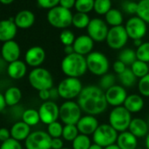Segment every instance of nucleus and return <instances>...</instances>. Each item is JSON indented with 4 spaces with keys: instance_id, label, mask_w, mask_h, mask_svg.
<instances>
[{
    "instance_id": "f257e3e1",
    "label": "nucleus",
    "mask_w": 149,
    "mask_h": 149,
    "mask_svg": "<svg viewBox=\"0 0 149 149\" xmlns=\"http://www.w3.org/2000/svg\"><path fill=\"white\" fill-rule=\"evenodd\" d=\"M77 104L83 111L92 116L104 113L109 105L105 92L99 86L96 85L84 87L77 97Z\"/></svg>"
},
{
    "instance_id": "f03ea898",
    "label": "nucleus",
    "mask_w": 149,
    "mask_h": 149,
    "mask_svg": "<svg viewBox=\"0 0 149 149\" xmlns=\"http://www.w3.org/2000/svg\"><path fill=\"white\" fill-rule=\"evenodd\" d=\"M61 68L67 77L79 78L88 70L86 57L77 53L66 55L61 61Z\"/></svg>"
},
{
    "instance_id": "7ed1b4c3",
    "label": "nucleus",
    "mask_w": 149,
    "mask_h": 149,
    "mask_svg": "<svg viewBox=\"0 0 149 149\" xmlns=\"http://www.w3.org/2000/svg\"><path fill=\"white\" fill-rule=\"evenodd\" d=\"M28 82L36 91L50 90L54 85V79L51 73L45 68H35L28 74Z\"/></svg>"
},
{
    "instance_id": "20e7f679",
    "label": "nucleus",
    "mask_w": 149,
    "mask_h": 149,
    "mask_svg": "<svg viewBox=\"0 0 149 149\" xmlns=\"http://www.w3.org/2000/svg\"><path fill=\"white\" fill-rule=\"evenodd\" d=\"M47 19L52 26L59 29H65L72 25L73 14L70 10L58 6L48 11Z\"/></svg>"
},
{
    "instance_id": "39448f33",
    "label": "nucleus",
    "mask_w": 149,
    "mask_h": 149,
    "mask_svg": "<svg viewBox=\"0 0 149 149\" xmlns=\"http://www.w3.org/2000/svg\"><path fill=\"white\" fill-rule=\"evenodd\" d=\"M87 68L88 70L97 77H102L107 74L110 62L105 54L101 52L93 51L86 56Z\"/></svg>"
},
{
    "instance_id": "423d86ee",
    "label": "nucleus",
    "mask_w": 149,
    "mask_h": 149,
    "mask_svg": "<svg viewBox=\"0 0 149 149\" xmlns=\"http://www.w3.org/2000/svg\"><path fill=\"white\" fill-rule=\"evenodd\" d=\"M132 119V113L124 106L114 107L109 114V124L118 132L128 131Z\"/></svg>"
},
{
    "instance_id": "0eeeda50",
    "label": "nucleus",
    "mask_w": 149,
    "mask_h": 149,
    "mask_svg": "<svg viewBox=\"0 0 149 149\" xmlns=\"http://www.w3.org/2000/svg\"><path fill=\"white\" fill-rule=\"evenodd\" d=\"M84 87L79 78L66 77L60 82L57 90L60 97L66 100H72L78 97Z\"/></svg>"
},
{
    "instance_id": "6e6552de",
    "label": "nucleus",
    "mask_w": 149,
    "mask_h": 149,
    "mask_svg": "<svg viewBox=\"0 0 149 149\" xmlns=\"http://www.w3.org/2000/svg\"><path fill=\"white\" fill-rule=\"evenodd\" d=\"M82 111L77 102L66 100L60 106L59 118L64 125H77L82 118Z\"/></svg>"
},
{
    "instance_id": "1a4fd4ad",
    "label": "nucleus",
    "mask_w": 149,
    "mask_h": 149,
    "mask_svg": "<svg viewBox=\"0 0 149 149\" xmlns=\"http://www.w3.org/2000/svg\"><path fill=\"white\" fill-rule=\"evenodd\" d=\"M118 133L110 124H101L92 134V139L95 144L102 147L116 144Z\"/></svg>"
},
{
    "instance_id": "9d476101",
    "label": "nucleus",
    "mask_w": 149,
    "mask_h": 149,
    "mask_svg": "<svg viewBox=\"0 0 149 149\" xmlns=\"http://www.w3.org/2000/svg\"><path fill=\"white\" fill-rule=\"evenodd\" d=\"M52 138L44 131H34L25 140L26 149H51Z\"/></svg>"
},
{
    "instance_id": "9b49d317",
    "label": "nucleus",
    "mask_w": 149,
    "mask_h": 149,
    "mask_svg": "<svg viewBox=\"0 0 149 149\" xmlns=\"http://www.w3.org/2000/svg\"><path fill=\"white\" fill-rule=\"evenodd\" d=\"M128 39L129 37L127 35L125 26H113L109 29L106 38V43L111 49L118 50L125 46Z\"/></svg>"
},
{
    "instance_id": "f8f14e48",
    "label": "nucleus",
    "mask_w": 149,
    "mask_h": 149,
    "mask_svg": "<svg viewBox=\"0 0 149 149\" xmlns=\"http://www.w3.org/2000/svg\"><path fill=\"white\" fill-rule=\"evenodd\" d=\"M109 28L106 22L98 18L91 19L87 27L88 35L94 40V42H103L106 40Z\"/></svg>"
},
{
    "instance_id": "ddd939ff",
    "label": "nucleus",
    "mask_w": 149,
    "mask_h": 149,
    "mask_svg": "<svg viewBox=\"0 0 149 149\" xmlns=\"http://www.w3.org/2000/svg\"><path fill=\"white\" fill-rule=\"evenodd\" d=\"M40 121L45 125H49L53 122L58 120L60 116V106L54 101H47L43 102L40 106L39 110Z\"/></svg>"
},
{
    "instance_id": "4468645a",
    "label": "nucleus",
    "mask_w": 149,
    "mask_h": 149,
    "mask_svg": "<svg viewBox=\"0 0 149 149\" xmlns=\"http://www.w3.org/2000/svg\"><path fill=\"white\" fill-rule=\"evenodd\" d=\"M125 28L126 30L128 37L133 40H141L146 35L147 31L146 23L138 16L130 18L127 20Z\"/></svg>"
},
{
    "instance_id": "2eb2a0df",
    "label": "nucleus",
    "mask_w": 149,
    "mask_h": 149,
    "mask_svg": "<svg viewBox=\"0 0 149 149\" xmlns=\"http://www.w3.org/2000/svg\"><path fill=\"white\" fill-rule=\"evenodd\" d=\"M127 92L122 85H114L105 91L106 100L109 105L113 107L122 106L127 97Z\"/></svg>"
},
{
    "instance_id": "dca6fc26",
    "label": "nucleus",
    "mask_w": 149,
    "mask_h": 149,
    "mask_svg": "<svg viewBox=\"0 0 149 149\" xmlns=\"http://www.w3.org/2000/svg\"><path fill=\"white\" fill-rule=\"evenodd\" d=\"M46 59L45 50L39 46L30 47L25 54V62L33 68L40 67Z\"/></svg>"
},
{
    "instance_id": "f3484780",
    "label": "nucleus",
    "mask_w": 149,
    "mask_h": 149,
    "mask_svg": "<svg viewBox=\"0 0 149 149\" xmlns=\"http://www.w3.org/2000/svg\"><path fill=\"white\" fill-rule=\"evenodd\" d=\"M20 47L15 40H10L3 43L1 47V57L8 64L19 60Z\"/></svg>"
},
{
    "instance_id": "a211bd4d",
    "label": "nucleus",
    "mask_w": 149,
    "mask_h": 149,
    "mask_svg": "<svg viewBox=\"0 0 149 149\" xmlns=\"http://www.w3.org/2000/svg\"><path fill=\"white\" fill-rule=\"evenodd\" d=\"M74 51L83 56H87L91 52H93L94 40L89 35H80L74 40L73 44Z\"/></svg>"
},
{
    "instance_id": "6ab92c4d",
    "label": "nucleus",
    "mask_w": 149,
    "mask_h": 149,
    "mask_svg": "<svg viewBox=\"0 0 149 149\" xmlns=\"http://www.w3.org/2000/svg\"><path fill=\"white\" fill-rule=\"evenodd\" d=\"M77 126L79 133L89 136L95 132V131L99 126V123L95 116L86 114L80 118V120L77 124Z\"/></svg>"
},
{
    "instance_id": "aec40b11",
    "label": "nucleus",
    "mask_w": 149,
    "mask_h": 149,
    "mask_svg": "<svg viewBox=\"0 0 149 149\" xmlns=\"http://www.w3.org/2000/svg\"><path fill=\"white\" fill-rule=\"evenodd\" d=\"M18 27L14 23V19L0 20V41L6 42L13 40L17 34Z\"/></svg>"
},
{
    "instance_id": "412c9836",
    "label": "nucleus",
    "mask_w": 149,
    "mask_h": 149,
    "mask_svg": "<svg viewBox=\"0 0 149 149\" xmlns=\"http://www.w3.org/2000/svg\"><path fill=\"white\" fill-rule=\"evenodd\" d=\"M6 71L9 77L13 80H19L26 76L27 66L25 61L18 60L9 63L6 67Z\"/></svg>"
},
{
    "instance_id": "4be33fe9",
    "label": "nucleus",
    "mask_w": 149,
    "mask_h": 149,
    "mask_svg": "<svg viewBox=\"0 0 149 149\" xmlns=\"http://www.w3.org/2000/svg\"><path fill=\"white\" fill-rule=\"evenodd\" d=\"M128 131L133 134L136 138H143L146 137L149 131L148 123L140 118H134L132 119Z\"/></svg>"
},
{
    "instance_id": "5701e85b",
    "label": "nucleus",
    "mask_w": 149,
    "mask_h": 149,
    "mask_svg": "<svg viewBox=\"0 0 149 149\" xmlns=\"http://www.w3.org/2000/svg\"><path fill=\"white\" fill-rule=\"evenodd\" d=\"M10 132H11V137L19 142L22 140H26L30 135V133L32 132L31 126L26 125L22 120L14 123L12 125Z\"/></svg>"
},
{
    "instance_id": "b1692460",
    "label": "nucleus",
    "mask_w": 149,
    "mask_h": 149,
    "mask_svg": "<svg viewBox=\"0 0 149 149\" xmlns=\"http://www.w3.org/2000/svg\"><path fill=\"white\" fill-rule=\"evenodd\" d=\"M34 21L35 16L29 10H22L19 12L14 18V23L16 24L17 27L20 29L30 28L34 24Z\"/></svg>"
},
{
    "instance_id": "393cba45",
    "label": "nucleus",
    "mask_w": 149,
    "mask_h": 149,
    "mask_svg": "<svg viewBox=\"0 0 149 149\" xmlns=\"http://www.w3.org/2000/svg\"><path fill=\"white\" fill-rule=\"evenodd\" d=\"M116 144L120 149H136L138 148V138L129 131H125L118 134Z\"/></svg>"
},
{
    "instance_id": "a878e982",
    "label": "nucleus",
    "mask_w": 149,
    "mask_h": 149,
    "mask_svg": "<svg viewBox=\"0 0 149 149\" xmlns=\"http://www.w3.org/2000/svg\"><path fill=\"white\" fill-rule=\"evenodd\" d=\"M123 106L131 113H137L144 107V100L140 95L132 94L127 96Z\"/></svg>"
},
{
    "instance_id": "bb28decb",
    "label": "nucleus",
    "mask_w": 149,
    "mask_h": 149,
    "mask_svg": "<svg viewBox=\"0 0 149 149\" xmlns=\"http://www.w3.org/2000/svg\"><path fill=\"white\" fill-rule=\"evenodd\" d=\"M4 97H5L7 106H15L21 100L22 92L19 88L16 86H12V87H9L5 91Z\"/></svg>"
},
{
    "instance_id": "cd10ccee",
    "label": "nucleus",
    "mask_w": 149,
    "mask_h": 149,
    "mask_svg": "<svg viewBox=\"0 0 149 149\" xmlns=\"http://www.w3.org/2000/svg\"><path fill=\"white\" fill-rule=\"evenodd\" d=\"M21 120L29 126H34L40 121L39 111L35 109H26L22 112Z\"/></svg>"
},
{
    "instance_id": "c85d7f7f",
    "label": "nucleus",
    "mask_w": 149,
    "mask_h": 149,
    "mask_svg": "<svg viewBox=\"0 0 149 149\" xmlns=\"http://www.w3.org/2000/svg\"><path fill=\"white\" fill-rule=\"evenodd\" d=\"M105 21L106 24L113 26H122L123 23V15L121 12L118 9H111L106 14H105Z\"/></svg>"
},
{
    "instance_id": "c756f323",
    "label": "nucleus",
    "mask_w": 149,
    "mask_h": 149,
    "mask_svg": "<svg viewBox=\"0 0 149 149\" xmlns=\"http://www.w3.org/2000/svg\"><path fill=\"white\" fill-rule=\"evenodd\" d=\"M118 80L123 87L130 88L135 84L137 77L134 76V74L132 73L131 68H127L122 74H118Z\"/></svg>"
},
{
    "instance_id": "7c9ffc66",
    "label": "nucleus",
    "mask_w": 149,
    "mask_h": 149,
    "mask_svg": "<svg viewBox=\"0 0 149 149\" xmlns=\"http://www.w3.org/2000/svg\"><path fill=\"white\" fill-rule=\"evenodd\" d=\"M130 68L132 71V73L134 74V76L137 78H139V79L144 77L145 76H146V74L149 73L148 64L144 62V61H139V60L134 61Z\"/></svg>"
},
{
    "instance_id": "2f4dec72",
    "label": "nucleus",
    "mask_w": 149,
    "mask_h": 149,
    "mask_svg": "<svg viewBox=\"0 0 149 149\" xmlns=\"http://www.w3.org/2000/svg\"><path fill=\"white\" fill-rule=\"evenodd\" d=\"M91 22L90 17L87 13H77L73 15L72 25L78 29H84L87 28Z\"/></svg>"
},
{
    "instance_id": "473e14b6",
    "label": "nucleus",
    "mask_w": 149,
    "mask_h": 149,
    "mask_svg": "<svg viewBox=\"0 0 149 149\" xmlns=\"http://www.w3.org/2000/svg\"><path fill=\"white\" fill-rule=\"evenodd\" d=\"M118 61H122L126 66H132L137 61L136 51L132 48H124L118 54Z\"/></svg>"
},
{
    "instance_id": "72a5a7b5",
    "label": "nucleus",
    "mask_w": 149,
    "mask_h": 149,
    "mask_svg": "<svg viewBox=\"0 0 149 149\" xmlns=\"http://www.w3.org/2000/svg\"><path fill=\"white\" fill-rule=\"evenodd\" d=\"M91 145L90 137L80 133L72 141V149H89Z\"/></svg>"
},
{
    "instance_id": "f704fd0d",
    "label": "nucleus",
    "mask_w": 149,
    "mask_h": 149,
    "mask_svg": "<svg viewBox=\"0 0 149 149\" xmlns=\"http://www.w3.org/2000/svg\"><path fill=\"white\" fill-rule=\"evenodd\" d=\"M136 14L146 24H149V0H139Z\"/></svg>"
},
{
    "instance_id": "c9c22d12",
    "label": "nucleus",
    "mask_w": 149,
    "mask_h": 149,
    "mask_svg": "<svg viewBox=\"0 0 149 149\" xmlns=\"http://www.w3.org/2000/svg\"><path fill=\"white\" fill-rule=\"evenodd\" d=\"M79 131L77 125H65L62 131V139L66 141H73L79 135Z\"/></svg>"
},
{
    "instance_id": "e433bc0d",
    "label": "nucleus",
    "mask_w": 149,
    "mask_h": 149,
    "mask_svg": "<svg viewBox=\"0 0 149 149\" xmlns=\"http://www.w3.org/2000/svg\"><path fill=\"white\" fill-rule=\"evenodd\" d=\"M94 4L95 0H77L74 8L77 13H89L92 10H94Z\"/></svg>"
},
{
    "instance_id": "4c0bfd02",
    "label": "nucleus",
    "mask_w": 149,
    "mask_h": 149,
    "mask_svg": "<svg viewBox=\"0 0 149 149\" xmlns=\"http://www.w3.org/2000/svg\"><path fill=\"white\" fill-rule=\"evenodd\" d=\"M111 9V0H95L94 11L99 15H105Z\"/></svg>"
},
{
    "instance_id": "58836bf2",
    "label": "nucleus",
    "mask_w": 149,
    "mask_h": 149,
    "mask_svg": "<svg viewBox=\"0 0 149 149\" xmlns=\"http://www.w3.org/2000/svg\"><path fill=\"white\" fill-rule=\"evenodd\" d=\"M115 83H116V77L114 74L107 73L101 77L100 81H99V87L103 91H106L107 90H109L110 88L114 86Z\"/></svg>"
},
{
    "instance_id": "ea45409f",
    "label": "nucleus",
    "mask_w": 149,
    "mask_h": 149,
    "mask_svg": "<svg viewBox=\"0 0 149 149\" xmlns=\"http://www.w3.org/2000/svg\"><path fill=\"white\" fill-rule=\"evenodd\" d=\"M136 55H137V60L148 63L149 62V42H143L141 46L136 49Z\"/></svg>"
},
{
    "instance_id": "a19ab883",
    "label": "nucleus",
    "mask_w": 149,
    "mask_h": 149,
    "mask_svg": "<svg viewBox=\"0 0 149 149\" xmlns=\"http://www.w3.org/2000/svg\"><path fill=\"white\" fill-rule=\"evenodd\" d=\"M62 131H63V126L58 121L53 122L47 125V133L50 135L52 139L61 138L62 136Z\"/></svg>"
},
{
    "instance_id": "79ce46f5",
    "label": "nucleus",
    "mask_w": 149,
    "mask_h": 149,
    "mask_svg": "<svg viewBox=\"0 0 149 149\" xmlns=\"http://www.w3.org/2000/svg\"><path fill=\"white\" fill-rule=\"evenodd\" d=\"M138 90L141 96L149 97V73L139 79L138 83Z\"/></svg>"
},
{
    "instance_id": "37998d69",
    "label": "nucleus",
    "mask_w": 149,
    "mask_h": 149,
    "mask_svg": "<svg viewBox=\"0 0 149 149\" xmlns=\"http://www.w3.org/2000/svg\"><path fill=\"white\" fill-rule=\"evenodd\" d=\"M74 40H76L74 34L70 30L64 29L60 34V40L64 45V47L65 46H72L74 42Z\"/></svg>"
},
{
    "instance_id": "c03bdc74",
    "label": "nucleus",
    "mask_w": 149,
    "mask_h": 149,
    "mask_svg": "<svg viewBox=\"0 0 149 149\" xmlns=\"http://www.w3.org/2000/svg\"><path fill=\"white\" fill-rule=\"evenodd\" d=\"M0 149H23L19 141L11 138L0 145Z\"/></svg>"
},
{
    "instance_id": "a18cd8bd",
    "label": "nucleus",
    "mask_w": 149,
    "mask_h": 149,
    "mask_svg": "<svg viewBox=\"0 0 149 149\" xmlns=\"http://www.w3.org/2000/svg\"><path fill=\"white\" fill-rule=\"evenodd\" d=\"M36 1L40 7L48 10L58 6L60 4V0H36Z\"/></svg>"
},
{
    "instance_id": "49530a36",
    "label": "nucleus",
    "mask_w": 149,
    "mask_h": 149,
    "mask_svg": "<svg viewBox=\"0 0 149 149\" xmlns=\"http://www.w3.org/2000/svg\"><path fill=\"white\" fill-rule=\"evenodd\" d=\"M122 7L125 13L129 14H134V13H137L138 3H135L133 1H125L123 3Z\"/></svg>"
},
{
    "instance_id": "de8ad7c7",
    "label": "nucleus",
    "mask_w": 149,
    "mask_h": 149,
    "mask_svg": "<svg viewBox=\"0 0 149 149\" xmlns=\"http://www.w3.org/2000/svg\"><path fill=\"white\" fill-rule=\"evenodd\" d=\"M127 68V66L125 64H124L122 61H116L114 63H113V70L116 74H122L125 69Z\"/></svg>"
},
{
    "instance_id": "09e8293b",
    "label": "nucleus",
    "mask_w": 149,
    "mask_h": 149,
    "mask_svg": "<svg viewBox=\"0 0 149 149\" xmlns=\"http://www.w3.org/2000/svg\"><path fill=\"white\" fill-rule=\"evenodd\" d=\"M11 132L9 129L6 127H1L0 128V141L4 142L6 141L7 139H11Z\"/></svg>"
},
{
    "instance_id": "8fccbe9b",
    "label": "nucleus",
    "mask_w": 149,
    "mask_h": 149,
    "mask_svg": "<svg viewBox=\"0 0 149 149\" xmlns=\"http://www.w3.org/2000/svg\"><path fill=\"white\" fill-rule=\"evenodd\" d=\"M63 140L61 138H54L52 139L51 141V149H62L64 146Z\"/></svg>"
},
{
    "instance_id": "3c124183",
    "label": "nucleus",
    "mask_w": 149,
    "mask_h": 149,
    "mask_svg": "<svg viewBox=\"0 0 149 149\" xmlns=\"http://www.w3.org/2000/svg\"><path fill=\"white\" fill-rule=\"evenodd\" d=\"M76 1L77 0H60V4L59 6L70 10L71 8L74 7V5H76Z\"/></svg>"
},
{
    "instance_id": "603ef678",
    "label": "nucleus",
    "mask_w": 149,
    "mask_h": 149,
    "mask_svg": "<svg viewBox=\"0 0 149 149\" xmlns=\"http://www.w3.org/2000/svg\"><path fill=\"white\" fill-rule=\"evenodd\" d=\"M39 97L44 102L49 101V99H50V90H43V91H39Z\"/></svg>"
},
{
    "instance_id": "864d4df0",
    "label": "nucleus",
    "mask_w": 149,
    "mask_h": 149,
    "mask_svg": "<svg viewBox=\"0 0 149 149\" xmlns=\"http://www.w3.org/2000/svg\"><path fill=\"white\" fill-rule=\"evenodd\" d=\"M58 97H60V95H59L57 88L53 87L52 89H50V100L54 101V100L57 99Z\"/></svg>"
},
{
    "instance_id": "5fc2aeb1",
    "label": "nucleus",
    "mask_w": 149,
    "mask_h": 149,
    "mask_svg": "<svg viewBox=\"0 0 149 149\" xmlns=\"http://www.w3.org/2000/svg\"><path fill=\"white\" fill-rule=\"evenodd\" d=\"M6 106H7V104L6 103V99H5L4 94L0 93V112H2L6 109Z\"/></svg>"
},
{
    "instance_id": "6e6d98bb",
    "label": "nucleus",
    "mask_w": 149,
    "mask_h": 149,
    "mask_svg": "<svg viewBox=\"0 0 149 149\" xmlns=\"http://www.w3.org/2000/svg\"><path fill=\"white\" fill-rule=\"evenodd\" d=\"M64 53L66 54V55H68V54H71L74 53L73 45L72 46H65L64 47Z\"/></svg>"
},
{
    "instance_id": "4d7b16f0",
    "label": "nucleus",
    "mask_w": 149,
    "mask_h": 149,
    "mask_svg": "<svg viewBox=\"0 0 149 149\" xmlns=\"http://www.w3.org/2000/svg\"><path fill=\"white\" fill-rule=\"evenodd\" d=\"M142 43H143V42H142L141 40H133V44H134L135 47H137V48H138L139 47H140Z\"/></svg>"
},
{
    "instance_id": "13d9d810",
    "label": "nucleus",
    "mask_w": 149,
    "mask_h": 149,
    "mask_svg": "<svg viewBox=\"0 0 149 149\" xmlns=\"http://www.w3.org/2000/svg\"><path fill=\"white\" fill-rule=\"evenodd\" d=\"M104 149H120V148L118 147V146L117 144H113V145H111V146L104 147Z\"/></svg>"
},
{
    "instance_id": "bf43d9fd",
    "label": "nucleus",
    "mask_w": 149,
    "mask_h": 149,
    "mask_svg": "<svg viewBox=\"0 0 149 149\" xmlns=\"http://www.w3.org/2000/svg\"><path fill=\"white\" fill-rule=\"evenodd\" d=\"M89 149H104V147L100 146L99 145H97V144L93 143V144L91 146V147H90Z\"/></svg>"
},
{
    "instance_id": "052dcab7",
    "label": "nucleus",
    "mask_w": 149,
    "mask_h": 149,
    "mask_svg": "<svg viewBox=\"0 0 149 149\" xmlns=\"http://www.w3.org/2000/svg\"><path fill=\"white\" fill-rule=\"evenodd\" d=\"M13 1H14V0H0V3L3 4V5H10Z\"/></svg>"
},
{
    "instance_id": "680f3d73",
    "label": "nucleus",
    "mask_w": 149,
    "mask_h": 149,
    "mask_svg": "<svg viewBox=\"0 0 149 149\" xmlns=\"http://www.w3.org/2000/svg\"><path fill=\"white\" fill-rule=\"evenodd\" d=\"M145 145H146V148L149 149V132L146 137V140H145Z\"/></svg>"
},
{
    "instance_id": "e2e57ef3",
    "label": "nucleus",
    "mask_w": 149,
    "mask_h": 149,
    "mask_svg": "<svg viewBox=\"0 0 149 149\" xmlns=\"http://www.w3.org/2000/svg\"><path fill=\"white\" fill-rule=\"evenodd\" d=\"M147 123H148V125H149V117H148V119H147Z\"/></svg>"
},
{
    "instance_id": "0e129e2a",
    "label": "nucleus",
    "mask_w": 149,
    "mask_h": 149,
    "mask_svg": "<svg viewBox=\"0 0 149 149\" xmlns=\"http://www.w3.org/2000/svg\"><path fill=\"white\" fill-rule=\"evenodd\" d=\"M62 149H70V148H67V147H63Z\"/></svg>"
},
{
    "instance_id": "69168bd1",
    "label": "nucleus",
    "mask_w": 149,
    "mask_h": 149,
    "mask_svg": "<svg viewBox=\"0 0 149 149\" xmlns=\"http://www.w3.org/2000/svg\"><path fill=\"white\" fill-rule=\"evenodd\" d=\"M136 149H143V148H139V147H138V148H136Z\"/></svg>"
}]
</instances>
